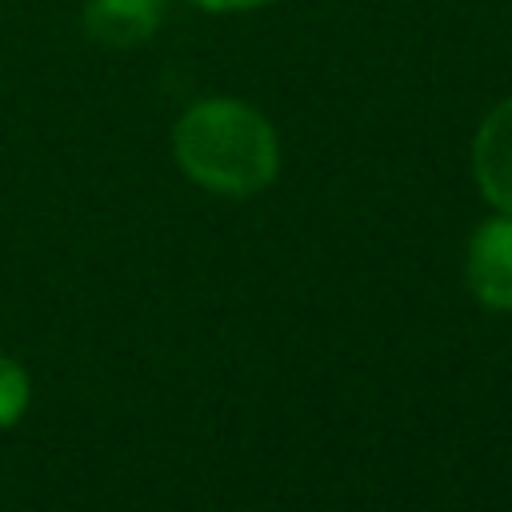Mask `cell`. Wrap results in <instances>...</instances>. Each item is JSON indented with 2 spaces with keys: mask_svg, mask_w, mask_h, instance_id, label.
<instances>
[{
  "mask_svg": "<svg viewBox=\"0 0 512 512\" xmlns=\"http://www.w3.org/2000/svg\"><path fill=\"white\" fill-rule=\"evenodd\" d=\"M172 152L188 180L220 196H256L280 168V140L268 116L232 96L196 100L172 128Z\"/></svg>",
  "mask_w": 512,
  "mask_h": 512,
  "instance_id": "1",
  "label": "cell"
},
{
  "mask_svg": "<svg viewBox=\"0 0 512 512\" xmlns=\"http://www.w3.org/2000/svg\"><path fill=\"white\" fill-rule=\"evenodd\" d=\"M468 284L480 304L512 312V216L500 212L472 232L468 244Z\"/></svg>",
  "mask_w": 512,
  "mask_h": 512,
  "instance_id": "2",
  "label": "cell"
},
{
  "mask_svg": "<svg viewBox=\"0 0 512 512\" xmlns=\"http://www.w3.org/2000/svg\"><path fill=\"white\" fill-rule=\"evenodd\" d=\"M168 0H84L80 24L92 44L128 52L148 44L164 24Z\"/></svg>",
  "mask_w": 512,
  "mask_h": 512,
  "instance_id": "3",
  "label": "cell"
},
{
  "mask_svg": "<svg viewBox=\"0 0 512 512\" xmlns=\"http://www.w3.org/2000/svg\"><path fill=\"white\" fill-rule=\"evenodd\" d=\"M472 172L484 200L512 216V96L480 120L472 140Z\"/></svg>",
  "mask_w": 512,
  "mask_h": 512,
  "instance_id": "4",
  "label": "cell"
},
{
  "mask_svg": "<svg viewBox=\"0 0 512 512\" xmlns=\"http://www.w3.org/2000/svg\"><path fill=\"white\" fill-rule=\"evenodd\" d=\"M28 408V372L0 352V428L16 424Z\"/></svg>",
  "mask_w": 512,
  "mask_h": 512,
  "instance_id": "5",
  "label": "cell"
},
{
  "mask_svg": "<svg viewBox=\"0 0 512 512\" xmlns=\"http://www.w3.org/2000/svg\"><path fill=\"white\" fill-rule=\"evenodd\" d=\"M188 4H196L204 12H252V8H264L272 0H188Z\"/></svg>",
  "mask_w": 512,
  "mask_h": 512,
  "instance_id": "6",
  "label": "cell"
}]
</instances>
